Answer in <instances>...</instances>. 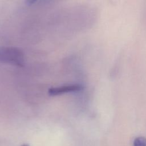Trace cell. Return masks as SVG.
<instances>
[{"label": "cell", "mask_w": 146, "mask_h": 146, "mask_svg": "<svg viewBox=\"0 0 146 146\" xmlns=\"http://www.w3.org/2000/svg\"><path fill=\"white\" fill-rule=\"evenodd\" d=\"M83 86L79 84H72L52 87L48 90V94L51 96L59 95L66 93L78 92L83 90Z\"/></svg>", "instance_id": "2"}, {"label": "cell", "mask_w": 146, "mask_h": 146, "mask_svg": "<svg viewBox=\"0 0 146 146\" xmlns=\"http://www.w3.org/2000/svg\"><path fill=\"white\" fill-rule=\"evenodd\" d=\"M0 62L21 66L24 63L23 54L15 47H0Z\"/></svg>", "instance_id": "1"}, {"label": "cell", "mask_w": 146, "mask_h": 146, "mask_svg": "<svg viewBox=\"0 0 146 146\" xmlns=\"http://www.w3.org/2000/svg\"><path fill=\"white\" fill-rule=\"evenodd\" d=\"M133 146H146V138L144 137H137L135 139Z\"/></svg>", "instance_id": "3"}, {"label": "cell", "mask_w": 146, "mask_h": 146, "mask_svg": "<svg viewBox=\"0 0 146 146\" xmlns=\"http://www.w3.org/2000/svg\"><path fill=\"white\" fill-rule=\"evenodd\" d=\"M21 146H29V145L28 144H23V145H21Z\"/></svg>", "instance_id": "4"}]
</instances>
